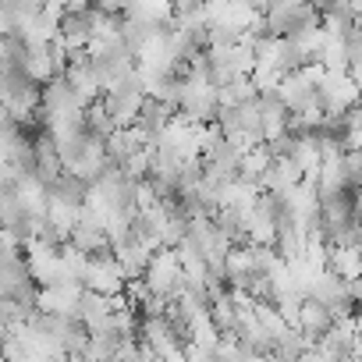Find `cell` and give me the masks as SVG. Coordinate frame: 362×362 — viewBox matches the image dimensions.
Returning <instances> with one entry per match:
<instances>
[{
  "instance_id": "9a60e30c",
  "label": "cell",
  "mask_w": 362,
  "mask_h": 362,
  "mask_svg": "<svg viewBox=\"0 0 362 362\" xmlns=\"http://www.w3.org/2000/svg\"><path fill=\"white\" fill-rule=\"evenodd\" d=\"M210 316L217 320V327L228 334V330H238V305H235V295L231 288L210 295Z\"/></svg>"
},
{
  "instance_id": "d4e9b609",
  "label": "cell",
  "mask_w": 362,
  "mask_h": 362,
  "mask_svg": "<svg viewBox=\"0 0 362 362\" xmlns=\"http://www.w3.org/2000/svg\"><path fill=\"white\" fill-rule=\"evenodd\" d=\"M18 4H22L25 11H40V8H47V0H18Z\"/></svg>"
},
{
  "instance_id": "484cf974",
  "label": "cell",
  "mask_w": 362,
  "mask_h": 362,
  "mask_svg": "<svg viewBox=\"0 0 362 362\" xmlns=\"http://www.w3.org/2000/svg\"><path fill=\"white\" fill-rule=\"evenodd\" d=\"M358 362H362V358H358Z\"/></svg>"
},
{
  "instance_id": "cb8c5ba5",
  "label": "cell",
  "mask_w": 362,
  "mask_h": 362,
  "mask_svg": "<svg viewBox=\"0 0 362 362\" xmlns=\"http://www.w3.org/2000/svg\"><path fill=\"white\" fill-rule=\"evenodd\" d=\"M341 8H348L355 18H362V0H341Z\"/></svg>"
},
{
  "instance_id": "ac0fdd59",
  "label": "cell",
  "mask_w": 362,
  "mask_h": 362,
  "mask_svg": "<svg viewBox=\"0 0 362 362\" xmlns=\"http://www.w3.org/2000/svg\"><path fill=\"white\" fill-rule=\"evenodd\" d=\"M313 348H316V341H313L309 334H302L298 327H291V330L277 341V348H274V351H277L281 358H288V362H298V358H302L305 351H313Z\"/></svg>"
},
{
  "instance_id": "8992f818",
  "label": "cell",
  "mask_w": 362,
  "mask_h": 362,
  "mask_svg": "<svg viewBox=\"0 0 362 362\" xmlns=\"http://www.w3.org/2000/svg\"><path fill=\"white\" fill-rule=\"evenodd\" d=\"M82 295H86V284L61 281V284H54V288H40L36 309H40V313H54V316H75Z\"/></svg>"
},
{
  "instance_id": "ba28073f",
  "label": "cell",
  "mask_w": 362,
  "mask_h": 362,
  "mask_svg": "<svg viewBox=\"0 0 362 362\" xmlns=\"http://www.w3.org/2000/svg\"><path fill=\"white\" fill-rule=\"evenodd\" d=\"M114 256H117V263H121V270H124V277H128V281H142L156 252H149L146 245H139V242L128 235V238L114 242Z\"/></svg>"
},
{
  "instance_id": "2e32d148",
  "label": "cell",
  "mask_w": 362,
  "mask_h": 362,
  "mask_svg": "<svg viewBox=\"0 0 362 362\" xmlns=\"http://www.w3.org/2000/svg\"><path fill=\"white\" fill-rule=\"evenodd\" d=\"M270 163H274V149L263 142V146H256L252 153L242 156V170H238V177H242V181H256V185H259L263 174L270 170Z\"/></svg>"
},
{
  "instance_id": "3957f363",
  "label": "cell",
  "mask_w": 362,
  "mask_h": 362,
  "mask_svg": "<svg viewBox=\"0 0 362 362\" xmlns=\"http://www.w3.org/2000/svg\"><path fill=\"white\" fill-rule=\"evenodd\" d=\"M86 288H93V291H100V295H124L128 277H124V270H121L114 249L93 256V263H89V277H86Z\"/></svg>"
},
{
  "instance_id": "5bb4252c",
  "label": "cell",
  "mask_w": 362,
  "mask_h": 362,
  "mask_svg": "<svg viewBox=\"0 0 362 362\" xmlns=\"http://www.w3.org/2000/svg\"><path fill=\"white\" fill-rule=\"evenodd\" d=\"M61 263H64V281L86 284V277H89V263H93L89 252H82L75 242H64V245H61Z\"/></svg>"
},
{
  "instance_id": "277c9868",
  "label": "cell",
  "mask_w": 362,
  "mask_h": 362,
  "mask_svg": "<svg viewBox=\"0 0 362 362\" xmlns=\"http://www.w3.org/2000/svg\"><path fill=\"white\" fill-rule=\"evenodd\" d=\"M309 295H313L316 302H323V305L334 313V320H344V316L355 313V302H351V295H348V281L337 277L334 270H323V274L316 277V284H313Z\"/></svg>"
},
{
  "instance_id": "d6986e66",
  "label": "cell",
  "mask_w": 362,
  "mask_h": 362,
  "mask_svg": "<svg viewBox=\"0 0 362 362\" xmlns=\"http://www.w3.org/2000/svg\"><path fill=\"white\" fill-rule=\"evenodd\" d=\"M323 29H327L334 40H348V36L358 29V18H355L348 8H330V11H323Z\"/></svg>"
},
{
  "instance_id": "44dd1931",
  "label": "cell",
  "mask_w": 362,
  "mask_h": 362,
  "mask_svg": "<svg viewBox=\"0 0 362 362\" xmlns=\"http://www.w3.org/2000/svg\"><path fill=\"white\" fill-rule=\"evenodd\" d=\"M320 64H327L330 71H348L351 68V57H348V43L344 40H327V47L320 50V57H316Z\"/></svg>"
},
{
  "instance_id": "ffe728a7",
  "label": "cell",
  "mask_w": 362,
  "mask_h": 362,
  "mask_svg": "<svg viewBox=\"0 0 362 362\" xmlns=\"http://www.w3.org/2000/svg\"><path fill=\"white\" fill-rule=\"evenodd\" d=\"M86 128H89L93 135H100V139H110V135L117 132V124H114V117H110V110H107L103 100H96V103L86 110Z\"/></svg>"
},
{
  "instance_id": "52a82bcc",
  "label": "cell",
  "mask_w": 362,
  "mask_h": 362,
  "mask_svg": "<svg viewBox=\"0 0 362 362\" xmlns=\"http://www.w3.org/2000/svg\"><path fill=\"white\" fill-rule=\"evenodd\" d=\"M305 181V174H302V167L291 160V156H274V163H270V170L263 174V192H274V196H288L291 189H298Z\"/></svg>"
},
{
  "instance_id": "7402d4cb",
  "label": "cell",
  "mask_w": 362,
  "mask_h": 362,
  "mask_svg": "<svg viewBox=\"0 0 362 362\" xmlns=\"http://www.w3.org/2000/svg\"><path fill=\"white\" fill-rule=\"evenodd\" d=\"M170 4H174V15H177V18H185V15L203 11V8H206V0H170Z\"/></svg>"
},
{
  "instance_id": "7a4b0ae2",
  "label": "cell",
  "mask_w": 362,
  "mask_h": 362,
  "mask_svg": "<svg viewBox=\"0 0 362 362\" xmlns=\"http://www.w3.org/2000/svg\"><path fill=\"white\" fill-rule=\"evenodd\" d=\"M146 284L153 288V295H163V298H174V291L185 284V267H181V256L177 249H160L146 270Z\"/></svg>"
},
{
  "instance_id": "6da1fadb",
  "label": "cell",
  "mask_w": 362,
  "mask_h": 362,
  "mask_svg": "<svg viewBox=\"0 0 362 362\" xmlns=\"http://www.w3.org/2000/svg\"><path fill=\"white\" fill-rule=\"evenodd\" d=\"M358 103H362V93L351 71H327V78L320 82V107L327 110V117H344Z\"/></svg>"
},
{
  "instance_id": "603a6c76",
  "label": "cell",
  "mask_w": 362,
  "mask_h": 362,
  "mask_svg": "<svg viewBox=\"0 0 362 362\" xmlns=\"http://www.w3.org/2000/svg\"><path fill=\"white\" fill-rule=\"evenodd\" d=\"M298 4H305V0H270V8H267V11H277V8H298Z\"/></svg>"
},
{
  "instance_id": "8fae6325",
  "label": "cell",
  "mask_w": 362,
  "mask_h": 362,
  "mask_svg": "<svg viewBox=\"0 0 362 362\" xmlns=\"http://www.w3.org/2000/svg\"><path fill=\"white\" fill-rule=\"evenodd\" d=\"M71 242L82 249V252H89V256H96V252H107V249H114V242H110V235L100 228V224H93V221H78V228L71 231Z\"/></svg>"
},
{
  "instance_id": "30bf717a",
  "label": "cell",
  "mask_w": 362,
  "mask_h": 362,
  "mask_svg": "<svg viewBox=\"0 0 362 362\" xmlns=\"http://www.w3.org/2000/svg\"><path fill=\"white\" fill-rule=\"evenodd\" d=\"M22 71L33 78V82H40V86H47V82H54L61 71H57V61H54V54H50V47H29V54H25V61H22Z\"/></svg>"
},
{
  "instance_id": "5b68a950",
  "label": "cell",
  "mask_w": 362,
  "mask_h": 362,
  "mask_svg": "<svg viewBox=\"0 0 362 362\" xmlns=\"http://www.w3.org/2000/svg\"><path fill=\"white\" fill-rule=\"evenodd\" d=\"M277 96L284 100V107H288L291 114H302V110H309V107H320V86H316L305 71L284 75L281 86H277Z\"/></svg>"
},
{
  "instance_id": "e0dca14e",
  "label": "cell",
  "mask_w": 362,
  "mask_h": 362,
  "mask_svg": "<svg viewBox=\"0 0 362 362\" xmlns=\"http://www.w3.org/2000/svg\"><path fill=\"white\" fill-rule=\"evenodd\" d=\"M217 96H221V107H242V103L259 100V89H256L252 75H245V78H235V82L221 86V89H217Z\"/></svg>"
},
{
  "instance_id": "7c38bea8",
  "label": "cell",
  "mask_w": 362,
  "mask_h": 362,
  "mask_svg": "<svg viewBox=\"0 0 362 362\" xmlns=\"http://www.w3.org/2000/svg\"><path fill=\"white\" fill-rule=\"evenodd\" d=\"M330 270L344 281L362 277V249L358 245H330Z\"/></svg>"
},
{
  "instance_id": "9c48e42d",
  "label": "cell",
  "mask_w": 362,
  "mask_h": 362,
  "mask_svg": "<svg viewBox=\"0 0 362 362\" xmlns=\"http://www.w3.org/2000/svg\"><path fill=\"white\" fill-rule=\"evenodd\" d=\"M334 323H337V320H334V313H330L323 302H316V298L309 295V298L302 302V313H298V323H295V327H298L302 334H309V337L320 344V337H323V334H330V330H334Z\"/></svg>"
},
{
  "instance_id": "4fadbf2b",
  "label": "cell",
  "mask_w": 362,
  "mask_h": 362,
  "mask_svg": "<svg viewBox=\"0 0 362 362\" xmlns=\"http://www.w3.org/2000/svg\"><path fill=\"white\" fill-rule=\"evenodd\" d=\"M128 15L139 18V22H149V25H170L177 18L170 0H135V4L128 8Z\"/></svg>"
}]
</instances>
